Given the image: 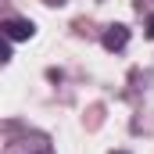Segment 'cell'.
<instances>
[{"mask_svg":"<svg viewBox=\"0 0 154 154\" xmlns=\"http://www.w3.org/2000/svg\"><path fill=\"white\" fill-rule=\"evenodd\" d=\"M29 154H54V151H50V147H47L43 140H36V147H32V151H29Z\"/></svg>","mask_w":154,"mask_h":154,"instance_id":"3957f363","label":"cell"},{"mask_svg":"<svg viewBox=\"0 0 154 154\" xmlns=\"http://www.w3.org/2000/svg\"><path fill=\"white\" fill-rule=\"evenodd\" d=\"M147 39H154V18H147Z\"/></svg>","mask_w":154,"mask_h":154,"instance_id":"277c9868","label":"cell"},{"mask_svg":"<svg viewBox=\"0 0 154 154\" xmlns=\"http://www.w3.org/2000/svg\"><path fill=\"white\" fill-rule=\"evenodd\" d=\"M32 32H36V25L29 18H4V36L11 39V43H22V39H29Z\"/></svg>","mask_w":154,"mask_h":154,"instance_id":"6da1fadb","label":"cell"},{"mask_svg":"<svg viewBox=\"0 0 154 154\" xmlns=\"http://www.w3.org/2000/svg\"><path fill=\"white\" fill-rule=\"evenodd\" d=\"M111 154H125V151H111Z\"/></svg>","mask_w":154,"mask_h":154,"instance_id":"5b68a950","label":"cell"},{"mask_svg":"<svg viewBox=\"0 0 154 154\" xmlns=\"http://www.w3.org/2000/svg\"><path fill=\"white\" fill-rule=\"evenodd\" d=\"M100 43H104V50H125V43H129V25H108L104 29V36H100Z\"/></svg>","mask_w":154,"mask_h":154,"instance_id":"7a4b0ae2","label":"cell"}]
</instances>
